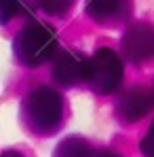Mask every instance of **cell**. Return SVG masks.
<instances>
[{
    "mask_svg": "<svg viewBox=\"0 0 154 157\" xmlns=\"http://www.w3.org/2000/svg\"><path fill=\"white\" fill-rule=\"evenodd\" d=\"M63 119V100L51 87L34 89L23 102V121L36 134H53Z\"/></svg>",
    "mask_w": 154,
    "mask_h": 157,
    "instance_id": "6da1fadb",
    "label": "cell"
},
{
    "mask_svg": "<svg viewBox=\"0 0 154 157\" xmlns=\"http://www.w3.org/2000/svg\"><path fill=\"white\" fill-rule=\"evenodd\" d=\"M57 49V38L53 28L47 24H30L26 26L15 40V53L26 66H40L47 59H51Z\"/></svg>",
    "mask_w": 154,
    "mask_h": 157,
    "instance_id": "7a4b0ae2",
    "label": "cell"
},
{
    "mask_svg": "<svg viewBox=\"0 0 154 157\" xmlns=\"http://www.w3.org/2000/svg\"><path fill=\"white\" fill-rule=\"evenodd\" d=\"M123 81V62L112 49H99L87 59V83L97 94H112Z\"/></svg>",
    "mask_w": 154,
    "mask_h": 157,
    "instance_id": "3957f363",
    "label": "cell"
},
{
    "mask_svg": "<svg viewBox=\"0 0 154 157\" xmlns=\"http://www.w3.org/2000/svg\"><path fill=\"white\" fill-rule=\"evenodd\" d=\"M154 108V83L129 89L118 102V117L123 121H137Z\"/></svg>",
    "mask_w": 154,
    "mask_h": 157,
    "instance_id": "277c9868",
    "label": "cell"
},
{
    "mask_svg": "<svg viewBox=\"0 0 154 157\" xmlns=\"http://www.w3.org/2000/svg\"><path fill=\"white\" fill-rule=\"evenodd\" d=\"M123 51L133 62H144L154 57V28L146 24L131 26L123 40Z\"/></svg>",
    "mask_w": 154,
    "mask_h": 157,
    "instance_id": "5b68a950",
    "label": "cell"
},
{
    "mask_svg": "<svg viewBox=\"0 0 154 157\" xmlns=\"http://www.w3.org/2000/svg\"><path fill=\"white\" fill-rule=\"evenodd\" d=\"M53 75L61 85H76L80 81H87V57L74 51L57 55L53 64Z\"/></svg>",
    "mask_w": 154,
    "mask_h": 157,
    "instance_id": "8992f818",
    "label": "cell"
},
{
    "mask_svg": "<svg viewBox=\"0 0 154 157\" xmlns=\"http://www.w3.org/2000/svg\"><path fill=\"white\" fill-rule=\"evenodd\" d=\"M93 149L87 140L78 138V136H72V138H66L57 144L55 149V155L53 157H93Z\"/></svg>",
    "mask_w": 154,
    "mask_h": 157,
    "instance_id": "52a82bcc",
    "label": "cell"
},
{
    "mask_svg": "<svg viewBox=\"0 0 154 157\" xmlns=\"http://www.w3.org/2000/svg\"><path fill=\"white\" fill-rule=\"evenodd\" d=\"M125 11V2H89L87 4V13L99 21V24H108L110 19H116L120 17Z\"/></svg>",
    "mask_w": 154,
    "mask_h": 157,
    "instance_id": "ba28073f",
    "label": "cell"
},
{
    "mask_svg": "<svg viewBox=\"0 0 154 157\" xmlns=\"http://www.w3.org/2000/svg\"><path fill=\"white\" fill-rule=\"evenodd\" d=\"M19 2H0V21H9L15 13H19Z\"/></svg>",
    "mask_w": 154,
    "mask_h": 157,
    "instance_id": "9c48e42d",
    "label": "cell"
},
{
    "mask_svg": "<svg viewBox=\"0 0 154 157\" xmlns=\"http://www.w3.org/2000/svg\"><path fill=\"white\" fill-rule=\"evenodd\" d=\"M141 153L146 157H154V123L150 125V130L146 132V136L141 140Z\"/></svg>",
    "mask_w": 154,
    "mask_h": 157,
    "instance_id": "30bf717a",
    "label": "cell"
},
{
    "mask_svg": "<svg viewBox=\"0 0 154 157\" xmlns=\"http://www.w3.org/2000/svg\"><path fill=\"white\" fill-rule=\"evenodd\" d=\"M42 9L49 11V13H53V15H57V13L70 11V9H72V2H42Z\"/></svg>",
    "mask_w": 154,
    "mask_h": 157,
    "instance_id": "8fae6325",
    "label": "cell"
},
{
    "mask_svg": "<svg viewBox=\"0 0 154 157\" xmlns=\"http://www.w3.org/2000/svg\"><path fill=\"white\" fill-rule=\"evenodd\" d=\"M93 157H120V155L114 153V151H102V153H95Z\"/></svg>",
    "mask_w": 154,
    "mask_h": 157,
    "instance_id": "7c38bea8",
    "label": "cell"
},
{
    "mask_svg": "<svg viewBox=\"0 0 154 157\" xmlns=\"http://www.w3.org/2000/svg\"><path fill=\"white\" fill-rule=\"evenodd\" d=\"M2 157H23L21 153H13V151H9V153H4Z\"/></svg>",
    "mask_w": 154,
    "mask_h": 157,
    "instance_id": "4fadbf2b",
    "label": "cell"
}]
</instances>
